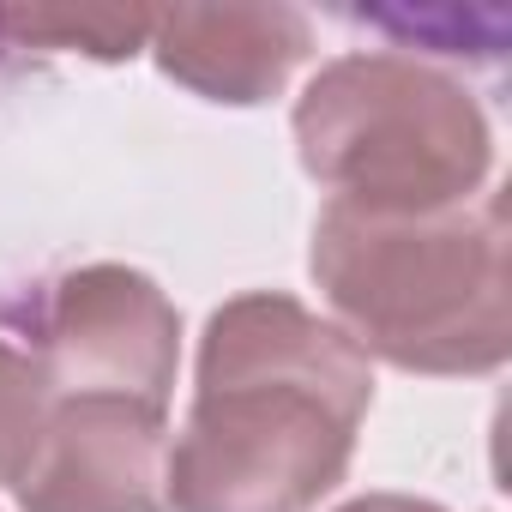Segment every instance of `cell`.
Instances as JSON below:
<instances>
[{
    "mask_svg": "<svg viewBox=\"0 0 512 512\" xmlns=\"http://www.w3.org/2000/svg\"><path fill=\"white\" fill-rule=\"evenodd\" d=\"M157 410L133 398H73L25 470L31 512H157Z\"/></svg>",
    "mask_w": 512,
    "mask_h": 512,
    "instance_id": "cell-4",
    "label": "cell"
},
{
    "mask_svg": "<svg viewBox=\"0 0 512 512\" xmlns=\"http://www.w3.org/2000/svg\"><path fill=\"white\" fill-rule=\"evenodd\" d=\"M302 157L326 181H350L344 205L362 211H416L452 199V187L482 169V127L452 85L386 61L332 67L302 115Z\"/></svg>",
    "mask_w": 512,
    "mask_h": 512,
    "instance_id": "cell-2",
    "label": "cell"
},
{
    "mask_svg": "<svg viewBox=\"0 0 512 512\" xmlns=\"http://www.w3.org/2000/svg\"><path fill=\"white\" fill-rule=\"evenodd\" d=\"M350 512H434V506H404V500H362Z\"/></svg>",
    "mask_w": 512,
    "mask_h": 512,
    "instance_id": "cell-7",
    "label": "cell"
},
{
    "mask_svg": "<svg viewBox=\"0 0 512 512\" xmlns=\"http://www.w3.org/2000/svg\"><path fill=\"white\" fill-rule=\"evenodd\" d=\"M302 49H308V31L290 13H175L163 19V67L229 103H260Z\"/></svg>",
    "mask_w": 512,
    "mask_h": 512,
    "instance_id": "cell-5",
    "label": "cell"
},
{
    "mask_svg": "<svg viewBox=\"0 0 512 512\" xmlns=\"http://www.w3.org/2000/svg\"><path fill=\"white\" fill-rule=\"evenodd\" d=\"M175 368V314L133 272H85L61 284L55 374L73 398H133L163 410Z\"/></svg>",
    "mask_w": 512,
    "mask_h": 512,
    "instance_id": "cell-3",
    "label": "cell"
},
{
    "mask_svg": "<svg viewBox=\"0 0 512 512\" xmlns=\"http://www.w3.org/2000/svg\"><path fill=\"white\" fill-rule=\"evenodd\" d=\"M37 434H43V386H37V368L19 362L13 350H0V482L31 470Z\"/></svg>",
    "mask_w": 512,
    "mask_h": 512,
    "instance_id": "cell-6",
    "label": "cell"
},
{
    "mask_svg": "<svg viewBox=\"0 0 512 512\" xmlns=\"http://www.w3.org/2000/svg\"><path fill=\"white\" fill-rule=\"evenodd\" d=\"M368 374L296 302L247 296L211 320L193 428L175 452L181 512H308L344 470Z\"/></svg>",
    "mask_w": 512,
    "mask_h": 512,
    "instance_id": "cell-1",
    "label": "cell"
}]
</instances>
